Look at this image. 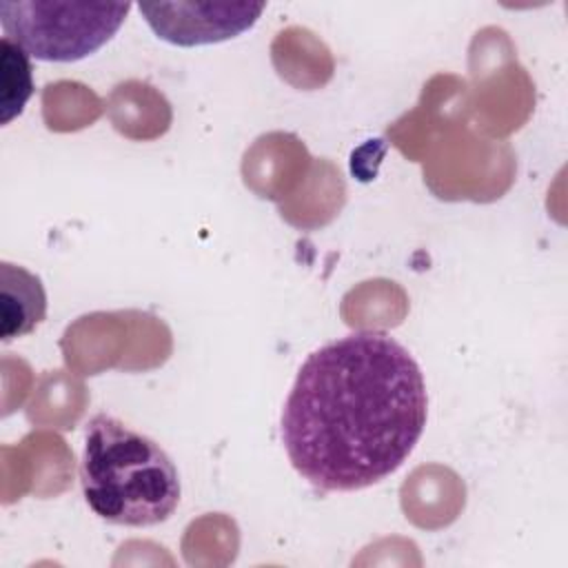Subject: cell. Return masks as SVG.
<instances>
[{
	"instance_id": "2",
	"label": "cell",
	"mask_w": 568,
	"mask_h": 568,
	"mask_svg": "<svg viewBox=\"0 0 568 568\" xmlns=\"http://www.w3.org/2000/svg\"><path fill=\"white\" fill-rule=\"evenodd\" d=\"M80 484L104 521L146 528L166 521L180 504V475L164 448L124 422L98 413L84 426Z\"/></svg>"
},
{
	"instance_id": "3",
	"label": "cell",
	"mask_w": 568,
	"mask_h": 568,
	"mask_svg": "<svg viewBox=\"0 0 568 568\" xmlns=\"http://www.w3.org/2000/svg\"><path fill=\"white\" fill-rule=\"evenodd\" d=\"M131 2L4 0V38L44 62H78L104 47L122 27Z\"/></svg>"
},
{
	"instance_id": "4",
	"label": "cell",
	"mask_w": 568,
	"mask_h": 568,
	"mask_svg": "<svg viewBox=\"0 0 568 568\" xmlns=\"http://www.w3.org/2000/svg\"><path fill=\"white\" fill-rule=\"evenodd\" d=\"M264 2H153L138 4L153 33L178 47L213 44L248 31Z\"/></svg>"
},
{
	"instance_id": "1",
	"label": "cell",
	"mask_w": 568,
	"mask_h": 568,
	"mask_svg": "<svg viewBox=\"0 0 568 568\" xmlns=\"http://www.w3.org/2000/svg\"><path fill=\"white\" fill-rule=\"evenodd\" d=\"M426 408L415 357L388 333L357 331L304 359L282 408V444L311 486L362 490L408 459Z\"/></svg>"
},
{
	"instance_id": "6",
	"label": "cell",
	"mask_w": 568,
	"mask_h": 568,
	"mask_svg": "<svg viewBox=\"0 0 568 568\" xmlns=\"http://www.w3.org/2000/svg\"><path fill=\"white\" fill-rule=\"evenodd\" d=\"M2 49V62H0V106L2 115L0 122L9 124L16 115L22 113L27 100L33 93V80H31V64L29 53L18 47L13 40L4 38L0 40Z\"/></svg>"
},
{
	"instance_id": "5",
	"label": "cell",
	"mask_w": 568,
	"mask_h": 568,
	"mask_svg": "<svg viewBox=\"0 0 568 568\" xmlns=\"http://www.w3.org/2000/svg\"><path fill=\"white\" fill-rule=\"evenodd\" d=\"M2 277V326L0 337L2 342H11L31 333L47 313V295L42 282L22 266L11 262L0 264Z\"/></svg>"
}]
</instances>
